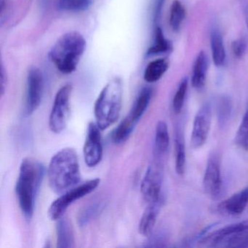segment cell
Here are the masks:
<instances>
[{"label":"cell","mask_w":248,"mask_h":248,"mask_svg":"<svg viewBox=\"0 0 248 248\" xmlns=\"http://www.w3.org/2000/svg\"><path fill=\"white\" fill-rule=\"evenodd\" d=\"M45 168L39 161L31 157L23 159L16 184V194L20 208L27 220L32 218L36 198L43 182Z\"/></svg>","instance_id":"1"},{"label":"cell","mask_w":248,"mask_h":248,"mask_svg":"<svg viewBox=\"0 0 248 248\" xmlns=\"http://www.w3.org/2000/svg\"><path fill=\"white\" fill-rule=\"evenodd\" d=\"M47 178L52 191L58 194L78 186L81 174L79 158L75 149L64 148L55 154L49 164Z\"/></svg>","instance_id":"2"},{"label":"cell","mask_w":248,"mask_h":248,"mask_svg":"<svg viewBox=\"0 0 248 248\" xmlns=\"http://www.w3.org/2000/svg\"><path fill=\"white\" fill-rule=\"evenodd\" d=\"M86 40L78 31H69L60 37L49 53L56 69L64 75L75 72L86 49Z\"/></svg>","instance_id":"3"},{"label":"cell","mask_w":248,"mask_h":248,"mask_svg":"<svg viewBox=\"0 0 248 248\" xmlns=\"http://www.w3.org/2000/svg\"><path fill=\"white\" fill-rule=\"evenodd\" d=\"M123 102V83L119 78L111 79L100 93L95 106L96 124L101 130H107L120 118Z\"/></svg>","instance_id":"4"},{"label":"cell","mask_w":248,"mask_h":248,"mask_svg":"<svg viewBox=\"0 0 248 248\" xmlns=\"http://www.w3.org/2000/svg\"><path fill=\"white\" fill-rule=\"evenodd\" d=\"M200 244L208 248H248V219L211 232Z\"/></svg>","instance_id":"5"},{"label":"cell","mask_w":248,"mask_h":248,"mask_svg":"<svg viewBox=\"0 0 248 248\" xmlns=\"http://www.w3.org/2000/svg\"><path fill=\"white\" fill-rule=\"evenodd\" d=\"M100 182L101 180L99 178H94L61 194L60 197L53 201L49 207L47 211L49 218L56 221L63 217L72 203L92 193L99 186Z\"/></svg>","instance_id":"6"},{"label":"cell","mask_w":248,"mask_h":248,"mask_svg":"<svg viewBox=\"0 0 248 248\" xmlns=\"http://www.w3.org/2000/svg\"><path fill=\"white\" fill-rule=\"evenodd\" d=\"M72 86L66 84L60 88L55 96L54 102L49 117V127L56 134L66 129L71 114L70 100Z\"/></svg>","instance_id":"7"},{"label":"cell","mask_w":248,"mask_h":248,"mask_svg":"<svg viewBox=\"0 0 248 248\" xmlns=\"http://www.w3.org/2000/svg\"><path fill=\"white\" fill-rule=\"evenodd\" d=\"M162 174V162L155 160L146 170L140 184V192L145 201L148 203L161 198Z\"/></svg>","instance_id":"8"},{"label":"cell","mask_w":248,"mask_h":248,"mask_svg":"<svg viewBox=\"0 0 248 248\" xmlns=\"http://www.w3.org/2000/svg\"><path fill=\"white\" fill-rule=\"evenodd\" d=\"M101 130L96 123H89L86 139L83 148L84 159L89 168L98 165L103 157L102 137Z\"/></svg>","instance_id":"9"},{"label":"cell","mask_w":248,"mask_h":248,"mask_svg":"<svg viewBox=\"0 0 248 248\" xmlns=\"http://www.w3.org/2000/svg\"><path fill=\"white\" fill-rule=\"evenodd\" d=\"M44 91V78L41 71L32 67L29 71L27 79L26 113L31 115L41 104Z\"/></svg>","instance_id":"10"},{"label":"cell","mask_w":248,"mask_h":248,"mask_svg":"<svg viewBox=\"0 0 248 248\" xmlns=\"http://www.w3.org/2000/svg\"><path fill=\"white\" fill-rule=\"evenodd\" d=\"M211 120V107L209 103H205L200 107L194 117L191 136L193 149H199L205 143L210 133Z\"/></svg>","instance_id":"11"},{"label":"cell","mask_w":248,"mask_h":248,"mask_svg":"<svg viewBox=\"0 0 248 248\" xmlns=\"http://www.w3.org/2000/svg\"><path fill=\"white\" fill-rule=\"evenodd\" d=\"M222 176L220 163L217 157L211 156L207 161L203 178L204 192L213 199L218 198L222 191Z\"/></svg>","instance_id":"12"},{"label":"cell","mask_w":248,"mask_h":248,"mask_svg":"<svg viewBox=\"0 0 248 248\" xmlns=\"http://www.w3.org/2000/svg\"><path fill=\"white\" fill-rule=\"evenodd\" d=\"M248 204V186L219 203L217 211L223 216H237L245 211Z\"/></svg>","instance_id":"13"},{"label":"cell","mask_w":248,"mask_h":248,"mask_svg":"<svg viewBox=\"0 0 248 248\" xmlns=\"http://www.w3.org/2000/svg\"><path fill=\"white\" fill-rule=\"evenodd\" d=\"M162 205V197L156 201L148 203L139 222V232L142 236L149 237L153 233Z\"/></svg>","instance_id":"14"},{"label":"cell","mask_w":248,"mask_h":248,"mask_svg":"<svg viewBox=\"0 0 248 248\" xmlns=\"http://www.w3.org/2000/svg\"><path fill=\"white\" fill-rule=\"evenodd\" d=\"M56 221V246L59 248H74L75 239L72 222L64 216Z\"/></svg>","instance_id":"15"},{"label":"cell","mask_w":248,"mask_h":248,"mask_svg":"<svg viewBox=\"0 0 248 248\" xmlns=\"http://www.w3.org/2000/svg\"><path fill=\"white\" fill-rule=\"evenodd\" d=\"M170 135L168 125L164 121H159L155 129V159L161 162L162 157L169 148Z\"/></svg>","instance_id":"16"},{"label":"cell","mask_w":248,"mask_h":248,"mask_svg":"<svg viewBox=\"0 0 248 248\" xmlns=\"http://www.w3.org/2000/svg\"><path fill=\"white\" fill-rule=\"evenodd\" d=\"M207 68L208 59L205 53L201 51L196 58L191 76V84L196 89H201L205 85Z\"/></svg>","instance_id":"17"},{"label":"cell","mask_w":248,"mask_h":248,"mask_svg":"<svg viewBox=\"0 0 248 248\" xmlns=\"http://www.w3.org/2000/svg\"><path fill=\"white\" fill-rule=\"evenodd\" d=\"M152 96V90L145 87L139 93L136 101L133 103L130 113L127 115L137 124L149 107Z\"/></svg>","instance_id":"18"},{"label":"cell","mask_w":248,"mask_h":248,"mask_svg":"<svg viewBox=\"0 0 248 248\" xmlns=\"http://www.w3.org/2000/svg\"><path fill=\"white\" fill-rule=\"evenodd\" d=\"M210 46L213 62L217 67L223 66L226 60V50L223 37L217 30H213L210 35Z\"/></svg>","instance_id":"19"},{"label":"cell","mask_w":248,"mask_h":248,"mask_svg":"<svg viewBox=\"0 0 248 248\" xmlns=\"http://www.w3.org/2000/svg\"><path fill=\"white\" fill-rule=\"evenodd\" d=\"M168 62L164 59H156L151 62L145 69L143 75L145 81L149 83L157 82L168 71Z\"/></svg>","instance_id":"20"},{"label":"cell","mask_w":248,"mask_h":248,"mask_svg":"<svg viewBox=\"0 0 248 248\" xmlns=\"http://www.w3.org/2000/svg\"><path fill=\"white\" fill-rule=\"evenodd\" d=\"M171 49H172V44L170 42L165 38L162 29L159 27H156L155 29V41L152 46L148 49L146 56L149 57V56L168 53Z\"/></svg>","instance_id":"21"},{"label":"cell","mask_w":248,"mask_h":248,"mask_svg":"<svg viewBox=\"0 0 248 248\" xmlns=\"http://www.w3.org/2000/svg\"><path fill=\"white\" fill-rule=\"evenodd\" d=\"M136 123L128 115L117 126L113 133V141L116 144L124 143L134 130Z\"/></svg>","instance_id":"22"},{"label":"cell","mask_w":248,"mask_h":248,"mask_svg":"<svg viewBox=\"0 0 248 248\" xmlns=\"http://www.w3.org/2000/svg\"><path fill=\"white\" fill-rule=\"evenodd\" d=\"M175 171L178 175H184L186 170V146L183 136L178 134L175 140Z\"/></svg>","instance_id":"23"},{"label":"cell","mask_w":248,"mask_h":248,"mask_svg":"<svg viewBox=\"0 0 248 248\" xmlns=\"http://www.w3.org/2000/svg\"><path fill=\"white\" fill-rule=\"evenodd\" d=\"M186 16V10L179 0H175L171 5L170 25L174 31H179Z\"/></svg>","instance_id":"24"},{"label":"cell","mask_w":248,"mask_h":248,"mask_svg":"<svg viewBox=\"0 0 248 248\" xmlns=\"http://www.w3.org/2000/svg\"><path fill=\"white\" fill-rule=\"evenodd\" d=\"M234 143L240 149L248 151V105L236 131Z\"/></svg>","instance_id":"25"},{"label":"cell","mask_w":248,"mask_h":248,"mask_svg":"<svg viewBox=\"0 0 248 248\" xmlns=\"http://www.w3.org/2000/svg\"><path fill=\"white\" fill-rule=\"evenodd\" d=\"M92 5V0H58L59 10L67 12H82Z\"/></svg>","instance_id":"26"},{"label":"cell","mask_w":248,"mask_h":248,"mask_svg":"<svg viewBox=\"0 0 248 248\" xmlns=\"http://www.w3.org/2000/svg\"><path fill=\"white\" fill-rule=\"evenodd\" d=\"M188 78H185L183 79L181 83L179 84V86L177 89L175 95H174L173 101H172V108H173L174 112L176 114H180L182 111L186 95L187 89H188Z\"/></svg>","instance_id":"27"},{"label":"cell","mask_w":248,"mask_h":248,"mask_svg":"<svg viewBox=\"0 0 248 248\" xmlns=\"http://www.w3.org/2000/svg\"><path fill=\"white\" fill-rule=\"evenodd\" d=\"M100 207L101 206L98 204H92L84 209L82 213H79V222L80 226H85L90 220H92L93 217H94L98 210L101 208Z\"/></svg>","instance_id":"28"},{"label":"cell","mask_w":248,"mask_h":248,"mask_svg":"<svg viewBox=\"0 0 248 248\" xmlns=\"http://www.w3.org/2000/svg\"><path fill=\"white\" fill-rule=\"evenodd\" d=\"M232 51L235 57L240 59L243 57L247 50V42L244 38L234 40L232 44Z\"/></svg>","instance_id":"29"},{"label":"cell","mask_w":248,"mask_h":248,"mask_svg":"<svg viewBox=\"0 0 248 248\" xmlns=\"http://www.w3.org/2000/svg\"><path fill=\"white\" fill-rule=\"evenodd\" d=\"M220 119L221 121L225 122L227 120L229 116V112L231 111L230 101L228 98H223L220 101Z\"/></svg>","instance_id":"30"},{"label":"cell","mask_w":248,"mask_h":248,"mask_svg":"<svg viewBox=\"0 0 248 248\" xmlns=\"http://www.w3.org/2000/svg\"><path fill=\"white\" fill-rule=\"evenodd\" d=\"M7 84H8V77L3 65L1 66V74H0V93L1 96H3L6 90Z\"/></svg>","instance_id":"31"},{"label":"cell","mask_w":248,"mask_h":248,"mask_svg":"<svg viewBox=\"0 0 248 248\" xmlns=\"http://www.w3.org/2000/svg\"><path fill=\"white\" fill-rule=\"evenodd\" d=\"M165 2V0H156L155 10H154V21H155V22H157L158 20L160 18Z\"/></svg>","instance_id":"32"},{"label":"cell","mask_w":248,"mask_h":248,"mask_svg":"<svg viewBox=\"0 0 248 248\" xmlns=\"http://www.w3.org/2000/svg\"><path fill=\"white\" fill-rule=\"evenodd\" d=\"M244 16H245V23L248 29V0L245 2L243 7Z\"/></svg>","instance_id":"33"}]
</instances>
